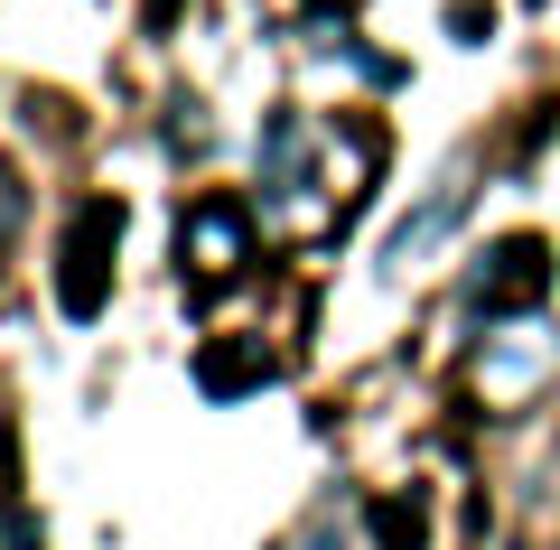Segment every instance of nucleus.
Here are the masks:
<instances>
[{"label": "nucleus", "instance_id": "39448f33", "mask_svg": "<svg viewBox=\"0 0 560 550\" xmlns=\"http://www.w3.org/2000/svg\"><path fill=\"white\" fill-rule=\"evenodd\" d=\"M261 168H271V187H300V168H308V131L290 113H271V131H261Z\"/></svg>", "mask_w": 560, "mask_h": 550}, {"label": "nucleus", "instance_id": "f03ea898", "mask_svg": "<svg viewBox=\"0 0 560 550\" xmlns=\"http://www.w3.org/2000/svg\"><path fill=\"white\" fill-rule=\"evenodd\" d=\"M187 253H197L206 280H224L243 261V215H234V206H197V215H187Z\"/></svg>", "mask_w": 560, "mask_h": 550}, {"label": "nucleus", "instance_id": "f257e3e1", "mask_svg": "<svg viewBox=\"0 0 560 550\" xmlns=\"http://www.w3.org/2000/svg\"><path fill=\"white\" fill-rule=\"evenodd\" d=\"M103 234H121V215H113V206H84L75 243H66V308H75V317L103 308Z\"/></svg>", "mask_w": 560, "mask_h": 550}, {"label": "nucleus", "instance_id": "20e7f679", "mask_svg": "<svg viewBox=\"0 0 560 550\" xmlns=\"http://www.w3.org/2000/svg\"><path fill=\"white\" fill-rule=\"evenodd\" d=\"M458 206H467V187H440V197H430V206H420V215H411V224L393 234V261H420L430 243L448 234V224H458Z\"/></svg>", "mask_w": 560, "mask_h": 550}, {"label": "nucleus", "instance_id": "6e6552de", "mask_svg": "<svg viewBox=\"0 0 560 550\" xmlns=\"http://www.w3.org/2000/svg\"><path fill=\"white\" fill-rule=\"evenodd\" d=\"M10 224H20V177L0 168V243H10Z\"/></svg>", "mask_w": 560, "mask_h": 550}, {"label": "nucleus", "instance_id": "423d86ee", "mask_svg": "<svg viewBox=\"0 0 560 550\" xmlns=\"http://www.w3.org/2000/svg\"><path fill=\"white\" fill-rule=\"evenodd\" d=\"M374 541L383 550H420V513L401 504V494H383V504H374Z\"/></svg>", "mask_w": 560, "mask_h": 550}, {"label": "nucleus", "instance_id": "0eeeda50", "mask_svg": "<svg viewBox=\"0 0 560 550\" xmlns=\"http://www.w3.org/2000/svg\"><path fill=\"white\" fill-rule=\"evenodd\" d=\"M271 354H206V393H234V383H261Z\"/></svg>", "mask_w": 560, "mask_h": 550}, {"label": "nucleus", "instance_id": "7ed1b4c3", "mask_svg": "<svg viewBox=\"0 0 560 550\" xmlns=\"http://www.w3.org/2000/svg\"><path fill=\"white\" fill-rule=\"evenodd\" d=\"M541 290V243H504L495 271H477V299L486 308H504V299H533Z\"/></svg>", "mask_w": 560, "mask_h": 550}]
</instances>
